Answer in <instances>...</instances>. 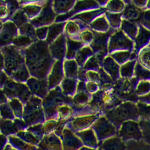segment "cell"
Masks as SVG:
<instances>
[{
	"instance_id": "1",
	"label": "cell",
	"mask_w": 150,
	"mask_h": 150,
	"mask_svg": "<svg viewBox=\"0 0 150 150\" xmlns=\"http://www.w3.org/2000/svg\"><path fill=\"white\" fill-rule=\"evenodd\" d=\"M150 38V31L146 30L144 28L142 27L140 28L139 35L137 38V48H139V47L144 44Z\"/></svg>"
},
{
	"instance_id": "2",
	"label": "cell",
	"mask_w": 150,
	"mask_h": 150,
	"mask_svg": "<svg viewBox=\"0 0 150 150\" xmlns=\"http://www.w3.org/2000/svg\"><path fill=\"white\" fill-rule=\"evenodd\" d=\"M61 66L59 62H57L55 66L52 74L51 75L50 78V84L53 85L57 83L61 79Z\"/></svg>"
},
{
	"instance_id": "3",
	"label": "cell",
	"mask_w": 150,
	"mask_h": 150,
	"mask_svg": "<svg viewBox=\"0 0 150 150\" xmlns=\"http://www.w3.org/2000/svg\"><path fill=\"white\" fill-rule=\"evenodd\" d=\"M134 61L129 62L123 66L121 68V74L124 77H129L132 73Z\"/></svg>"
},
{
	"instance_id": "4",
	"label": "cell",
	"mask_w": 150,
	"mask_h": 150,
	"mask_svg": "<svg viewBox=\"0 0 150 150\" xmlns=\"http://www.w3.org/2000/svg\"><path fill=\"white\" fill-rule=\"evenodd\" d=\"M62 26L61 25H55L51 27L48 38L49 42L52 40L60 32L62 29Z\"/></svg>"
},
{
	"instance_id": "5",
	"label": "cell",
	"mask_w": 150,
	"mask_h": 150,
	"mask_svg": "<svg viewBox=\"0 0 150 150\" xmlns=\"http://www.w3.org/2000/svg\"><path fill=\"white\" fill-rule=\"evenodd\" d=\"M136 74L140 79H148L150 77V72L147 70L142 68L139 64H137L136 67Z\"/></svg>"
},
{
	"instance_id": "6",
	"label": "cell",
	"mask_w": 150,
	"mask_h": 150,
	"mask_svg": "<svg viewBox=\"0 0 150 150\" xmlns=\"http://www.w3.org/2000/svg\"><path fill=\"white\" fill-rule=\"evenodd\" d=\"M103 10H97V11H93V12H88L87 13H85L78 16L79 18H81V20H83L86 22H88L93 17L95 16L98 14L100 13H101Z\"/></svg>"
},
{
	"instance_id": "7",
	"label": "cell",
	"mask_w": 150,
	"mask_h": 150,
	"mask_svg": "<svg viewBox=\"0 0 150 150\" xmlns=\"http://www.w3.org/2000/svg\"><path fill=\"white\" fill-rule=\"evenodd\" d=\"M92 26L97 29L100 30H106L108 28L107 23L103 18L97 19L93 23Z\"/></svg>"
},
{
	"instance_id": "8",
	"label": "cell",
	"mask_w": 150,
	"mask_h": 150,
	"mask_svg": "<svg viewBox=\"0 0 150 150\" xmlns=\"http://www.w3.org/2000/svg\"><path fill=\"white\" fill-rule=\"evenodd\" d=\"M123 6V3L122 1H112L110 3L108 8L110 10H112V11L117 12L122 10Z\"/></svg>"
},
{
	"instance_id": "9",
	"label": "cell",
	"mask_w": 150,
	"mask_h": 150,
	"mask_svg": "<svg viewBox=\"0 0 150 150\" xmlns=\"http://www.w3.org/2000/svg\"><path fill=\"white\" fill-rule=\"evenodd\" d=\"M68 57H71L74 54V50H76L78 47H79L80 45V43L76 42H73L71 40H69L68 42Z\"/></svg>"
},
{
	"instance_id": "10",
	"label": "cell",
	"mask_w": 150,
	"mask_h": 150,
	"mask_svg": "<svg viewBox=\"0 0 150 150\" xmlns=\"http://www.w3.org/2000/svg\"><path fill=\"white\" fill-rule=\"evenodd\" d=\"M121 16V15L120 14H109L108 17L109 18L110 23L112 24V26L116 27V26L119 25Z\"/></svg>"
},
{
	"instance_id": "11",
	"label": "cell",
	"mask_w": 150,
	"mask_h": 150,
	"mask_svg": "<svg viewBox=\"0 0 150 150\" xmlns=\"http://www.w3.org/2000/svg\"><path fill=\"white\" fill-rule=\"evenodd\" d=\"M90 53H91V50L90 49L88 48H85L80 53H79L77 59H78L79 62H81L84 60V57H86Z\"/></svg>"
},
{
	"instance_id": "12",
	"label": "cell",
	"mask_w": 150,
	"mask_h": 150,
	"mask_svg": "<svg viewBox=\"0 0 150 150\" xmlns=\"http://www.w3.org/2000/svg\"><path fill=\"white\" fill-rule=\"evenodd\" d=\"M30 40L29 38L24 37H21L18 38L15 41V43L17 45H25L28 44L30 43Z\"/></svg>"
},
{
	"instance_id": "13",
	"label": "cell",
	"mask_w": 150,
	"mask_h": 150,
	"mask_svg": "<svg viewBox=\"0 0 150 150\" xmlns=\"http://www.w3.org/2000/svg\"><path fill=\"white\" fill-rule=\"evenodd\" d=\"M129 56L130 54L129 52H119L117 54H115V57L118 59V61L120 62L122 61V62L125 60V61L129 57Z\"/></svg>"
},
{
	"instance_id": "14",
	"label": "cell",
	"mask_w": 150,
	"mask_h": 150,
	"mask_svg": "<svg viewBox=\"0 0 150 150\" xmlns=\"http://www.w3.org/2000/svg\"><path fill=\"white\" fill-rule=\"evenodd\" d=\"M142 59L144 63L150 66V50H147L142 54Z\"/></svg>"
},
{
	"instance_id": "15",
	"label": "cell",
	"mask_w": 150,
	"mask_h": 150,
	"mask_svg": "<svg viewBox=\"0 0 150 150\" xmlns=\"http://www.w3.org/2000/svg\"><path fill=\"white\" fill-rule=\"evenodd\" d=\"M97 61L94 57L92 58L86 65V68L96 67H97Z\"/></svg>"
},
{
	"instance_id": "16",
	"label": "cell",
	"mask_w": 150,
	"mask_h": 150,
	"mask_svg": "<svg viewBox=\"0 0 150 150\" xmlns=\"http://www.w3.org/2000/svg\"><path fill=\"white\" fill-rule=\"evenodd\" d=\"M26 10L28 13H35L36 12L38 11L37 8L35 7H29L28 8H26Z\"/></svg>"
},
{
	"instance_id": "17",
	"label": "cell",
	"mask_w": 150,
	"mask_h": 150,
	"mask_svg": "<svg viewBox=\"0 0 150 150\" xmlns=\"http://www.w3.org/2000/svg\"><path fill=\"white\" fill-rule=\"evenodd\" d=\"M69 25H70L68 27V28H69V30L70 32L73 33V32H75L77 31V28L75 25L73 24H70Z\"/></svg>"
},
{
	"instance_id": "18",
	"label": "cell",
	"mask_w": 150,
	"mask_h": 150,
	"mask_svg": "<svg viewBox=\"0 0 150 150\" xmlns=\"http://www.w3.org/2000/svg\"><path fill=\"white\" fill-rule=\"evenodd\" d=\"M92 37V35L90 33H86L84 34L83 38L85 40H90Z\"/></svg>"
}]
</instances>
